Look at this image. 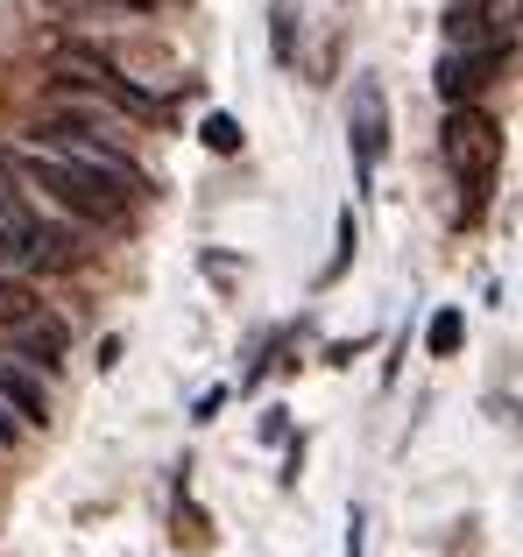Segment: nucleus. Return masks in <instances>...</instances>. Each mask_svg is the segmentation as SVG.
Instances as JSON below:
<instances>
[{
	"mask_svg": "<svg viewBox=\"0 0 523 557\" xmlns=\"http://www.w3.org/2000/svg\"><path fill=\"white\" fill-rule=\"evenodd\" d=\"M22 177L36 184L50 205H64L78 226H127V219H135V198H127L121 184H107L99 170H85V163H71V156H57L50 141L22 149Z\"/></svg>",
	"mask_w": 523,
	"mask_h": 557,
	"instance_id": "f257e3e1",
	"label": "nucleus"
},
{
	"mask_svg": "<svg viewBox=\"0 0 523 557\" xmlns=\"http://www.w3.org/2000/svg\"><path fill=\"white\" fill-rule=\"evenodd\" d=\"M439 156H446V170H453V184L467 190V212L488 198V184H496V170H502V127L488 121L482 107H453L439 121Z\"/></svg>",
	"mask_w": 523,
	"mask_h": 557,
	"instance_id": "f03ea898",
	"label": "nucleus"
},
{
	"mask_svg": "<svg viewBox=\"0 0 523 557\" xmlns=\"http://www.w3.org/2000/svg\"><path fill=\"white\" fill-rule=\"evenodd\" d=\"M57 92H85V99H99V107L127 113V121H149L156 113V99L142 92L135 78H121L99 50H85V42H57Z\"/></svg>",
	"mask_w": 523,
	"mask_h": 557,
	"instance_id": "7ed1b4c3",
	"label": "nucleus"
},
{
	"mask_svg": "<svg viewBox=\"0 0 523 557\" xmlns=\"http://www.w3.org/2000/svg\"><path fill=\"white\" fill-rule=\"evenodd\" d=\"M42 141H50L57 156H71V163H85V170H99L107 184H121L127 198H142L149 190V177H142V163L127 149H113L107 135H99L85 113H50V127H42Z\"/></svg>",
	"mask_w": 523,
	"mask_h": 557,
	"instance_id": "20e7f679",
	"label": "nucleus"
},
{
	"mask_svg": "<svg viewBox=\"0 0 523 557\" xmlns=\"http://www.w3.org/2000/svg\"><path fill=\"white\" fill-rule=\"evenodd\" d=\"M346 141H354V184H361V198H368L375 156H382V141H389V107H382V85L375 78H354V92H346Z\"/></svg>",
	"mask_w": 523,
	"mask_h": 557,
	"instance_id": "39448f33",
	"label": "nucleus"
},
{
	"mask_svg": "<svg viewBox=\"0 0 523 557\" xmlns=\"http://www.w3.org/2000/svg\"><path fill=\"white\" fill-rule=\"evenodd\" d=\"M496 64H510V36L482 42V50H460V42H453V50L439 57V99H446V107H467V99L496 78Z\"/></svg>",
	"mask_w": 523,
	"mask_h": 557,
	"instance_id": "423d86ee",
	"label": "nucleus"
},
{
	"mask_svg": "<svg viewBox=\"0 0 523 557\" xmlns=\"http://www.w3.org/2000/svg\"><path fill=\"white\" fill-rule=\"evenodd\" d=\"M64 354H71V332H64V318L36 311L28 325H14V360H22L28 374H57V368H64Z\"/></svg>",
	"mask_w": 523,
	"mask_h": 557,
	"instance_id": "0eeeda50",
	"label": "nucleus"
},
{
	"mask_svg": "<svg viewBox=\"0 0 523 557\" xmlns=\"http://www.w3.org/2000/svg\"><path fill=\"white\" fill-rule=\"evenodd\" d=\"M0 403H8L22 423H50V395H42V381L28 368H0Z\"/></svg>",
	"mask_w": 523,
	"mask_h": 557,
	"instance_id": "6e6552de",
	"label": "nucleus"
},
{
	"mask_svg": "<svg viewBox=\"0 0 523 557\" xmlns=\"http://www.w3.org/2000/svg\"><path fill=\"white\" fill-rule=\"evenodd\" d=\"M36 311H42V297L22 283V269H0V325L14 332V325H28Z\"/></svg>",
	"mask_w": 523,
	"mask_h": 557,
	"instance_id": "1a4fd4ad",
	"label": "nucleus"
},
{
	"mask_svg": "<svg viewBox=\"0 0 523 557\" xmlns=\"http://www.w3.org/2000/svg\"><path fill=\"white\" fill-rule=\"evenodd\" d=\"M0 269H28V205H0Z\"/></svg>",
	"mask_w": 523,
	"mask_h": 557,
	"instance_id": "9d476101",
	"label": "nucleus"
},
{
	"mask_svg": "<svg viewBox=\"0 0 523 557\" xmlns=\"http://www.w3.org/2000/svg\"><path fill=\"white\" fill-rule=\"evenodd\" d=\"M460 339H467V318H460V311H431V325H425V346H431V360L460 354Z\"/></svg>",
	"mask_w": 523,
	"mask_h": 557,
	"instance_id": "9b49d317",
	"label": "nucleus"
},
{
	"mask_svg": "<svg viewBox=\"0 0 523 557\" xmlns=\"http://www.w3.org/2000/svg\"><path fill=\"white\" fill-rule=\"evenodd\" d=\"M198 135H206L212 156H234L241 149V121H234V113H206V127H198Z\"/></svg>",
	"mask_w": 523,
	"mask_h": 557,
	"instance_id": "f8f14e48",
	"label": "nucleus"
},
{
	"mask_svg": "<svg viewBox=\"0 0 523 557\" xmlns=\"http://www.w3.org/2000/svg\"><path fill=\"white\" fill-rule=\"evenodd\" d=\"M346 557H368L361 550V516H346Z\"/></svg>",
	"mask_w": 523,
	"mask_h": 557,
	"instance_id": "ddd939ff",
	"label": "nucleus"
},
{
	"mask_svg": "<svg viewBox=\"0 0 523 557\" xmlns=\"http://www.w3.org/2000/svg\"><path fill=\"white\" fill-rule=\"evenodd\" d=\"M113 8H149V0H113Z\"/></svg>",
	"mask_w": 523,
	"mask_h": 557,
	"instance_id": "4468645a",
	"label": "nucleus"
},
{
	"mask_svg": "<svg viewBox=\"0 0 523 557\" xmlns=\"http://www.w3.org/2000/svg\"><path fill=\"white\" fill-rule=\"evenodd\" d=\"M149 8H156V0H149Z\"/></svg>",
	"mask_w": 523,
	"mask_h": 557,
	"instance_id": "2eb2a0df",
	"label": "nucleus"
}]
</instances>
